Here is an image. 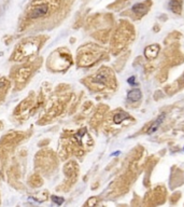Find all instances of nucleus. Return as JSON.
<instances>
[{"label": "nucleus", "mask_w": 184, "mask_h": 207, "mask_svg": "<svg viewBox=\"0 0 184 207\" xmlns=\"http://www.w3.org/2000/svg\"><path fill=\"white\" fill-rule=\"evenodd\" d=\"M158 51H159V46L157 44H152L147 46V49L144 50V55L147 60H154L158 55Z\"/></svg>", "instance_id": "obj_2"}, {"label": "nucleus", "mask_w": 184, "mask_h": 207, "mask_svg": "<svg viewBox=\"0 0 184 207\" xmlns=\"http://www.w3.org/2000/svg\"><path fill=\"white\" fill-rule=\"evenodd\" d=\"M183 8V0H171L169 2V9L176 14H181Z\"/></svg>", "instance_id": "obj_4"}, {"label": "nucleus", "mask_w": 184, "mask_h": 207, "mask_svg": "<svg viewBox=\"0 0 184 207\" xmlns=\"http://www.w3.org/2000/svg\"><path fill=\"white\" fill-rule=\"evenodd\" d=\"M127 97L130 102H138L141 98V91L139 89H134L128 93Z\"/></svg>", "instance_id": "obj_6"}, {"label": "nucleus", "mask_w": 184, "mask_h": 207, "mask_svg": "<svg viewBox=\"0 0 184 207\" xmlns=\"http://www.w3.org/2000/svg\"><path fill=\"white\" fill-rule=\"evenodd\" d=\"M94 81L96 83H99V84H105V82H107V73L105 71L99 72L94 78Z\"/></svg>", "instance_id": "obj_7"}, {"label": "nucleus", "mask_w": 184, "mask_h": 207, "mask_svg": "<svg viewBox=\"0 0 184 207\" xmlns=\"http://www.w3.org/2000/svg\"><path fill=\"white\" fill-rule=\"evenodd\" d=\"M151 0H147V1H144V2H140V3H137L135 4L134 7L132 8V12L136 14L137 17H142L143 15H145L149 12L151 8Z\"/></svg>", "instance_id": "obj_1"}, {"label": "nucleus", "mask_w": 184, "mask_h": 207, "mask_svg": "<svg viewBox=\"0 0 184 207\" xmlns=\"http://www.w3.org/2000/svg\"><path fill=\"white\" fill-rule=\"evenodd\" d=\"M127 118H129L128 113H126V112H119V113H116V114L114 116V122H115V123H121L122 121H124L125 119H127Z\"/></svg>", "instance_id": "obj_8"}, {"label": "nucleus", "mask_w": 184, "mask_h": 207, "mask_svg": "<svg viewBox=\"0 0 184 207\" xmlns=\"http://www.w3.org/2000/svg\"><path fill=\"white\" fill-rule=\"evenodd\" d=\"M128 83H130V84H132V83H135V77L129 78V79H128Z\"/></svg>", "instance_id": "obj_10"}, {"label": "nucleus", "mask_w": 184, "mask_h": 207, "mask_svg": "<svg viewBox=\"0 0 184 207\" xmlns=\"http://www.w3.org/2000/svg\"><path fill=\"white\" fill-rule=\"evenodd\" d=\"M49 11V7L46 4H42V6H39V7L34 8V11L31 12L30 14V17L31 19H38V17H41L43 15H45Z\"/></svg>", "instance_id": "obj_3"}, {"label": "nucleus", "mask_w": 184, "mask_h": 207, "mask_svg": "<svg viewBox=\"0 0 184 207\" xmlns=\"http://www.w3.org/2000/svg\"><path fill=\"white\" fill-rule=\"evenodd\" d=\"M58 199H59V197H56V196H53V201H54V202H56L57 204H61L63 203V199H60V200H58Z\"/></svg>", "instance_id": "obj_9"}, {"label": "nucleus", "mask_w": 184, "mask_h": 207, "mask_svg": "<svg viewBox=\"0 0 184 207\" xmlns=\"http://www.w3.org/2000/svg\"><path fill=\"white\" fill-rule=\"evenodd\" d=\"M165 117H166V114L165 113H162L159 117L156 119V120L152 123V125H151L150 127H149V129H147V133L149 134H152V133H154V132H156L158 129V127H159V125L162 124L163 123V121H164V119H165Z\"/></svg>", "instance_id": "obj_5"}]
</instances>
